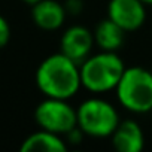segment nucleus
I'll return each instance as SVG.
<instances>
[{"mask_svg":"<svg viewBox=\"0 0 152 152\" xmlns=\"http://www.w3.org/2000/svg\"><path fill=\"white\" fill-rule=\"evenodd\" d=\"M36 85L45 97L69 100L82 87L81 67L63 52L46 57L36 70Z\"/></svg>","mask_w":152,"mask_h":152,"instance_id":"nucleus-1","label":"nucleus"},{"mask_svg":"<svg viewBox=\"0 0 152 152\" xmlns=\"http://www.w3.org/2000/svg\"><path fill=\"white\" fill-rule=\"evenodd\" d=\"M79 67L82 87L94 94L115 90L125 72L124 61L112 51H102L90 55Z\"/></svg>","mask_w":152,"mask_h":152,"instance_id":"nucleus-2","label":"nucleus"},{"mask_svg":"<svg viewBox=\"0 0 152 152\" xmlns=\"http://www.w3.org/2000/svg\"><path fill=\"white\" fill-rule=\"evenodd\" d=\"M119 104L133 113L152 110V72L145 67H125L119 84L115 88Z\"/></svg>","mask_w":152,"mask_h":152,"instance_id":"nucleus-3","label":"nucleus"},{"mask_svg":"<svg viewBox=\"0 0 152 152\" xmlns=\"http://www.w3.org/2000/svg\"><path fill=\"white\" fill-rule=\"evenodd\" d=\"M76 113L78 127L90 137H109L121 122L115 106L100 97L84 100L76 109Z\"/></svg>","mask_w":152,"mask_h":152,"instance_id":"nucleus-4","label":"nucleus"},{"mask_svg":"<svg viewBox=\"0 0 152 152\" xmlns=\"http://www.w3.org/2000/svg\"><path fill=\"white\" fill-rule=\"evenodd\" d=\"M34 121L43 130L66 136L70 130L78 127V113L67 100L46 97L34 109Z\"/></svg>","mask_w":152,"mask_h":152,"instance_id":"nucleus-5","label":"nucleus"},{"mask_svg":"<svg viewBox=\"0 0 152 152\" xmlns=\"http://www.w3.org/2000/svg\"><path fill=\"white\" fill-rule=\"evenodd\" d=\"M94 43V33L91 30L84 26H72L61 36L60 52L81 66L91 55Z\"/></svg>","mask_w":152,"mask_h":152,"instance_id":"nucleus-6","label":"nucleus"},{"mask_svg":"<svg viewBox=\"0 0 152 152\" xmlns=\"http://www.w3.org/2000/svg\"><path fill=\"white\" fill-rule=\"evenodd\" d=\"M142 0H109L107 18L125 31L140 28L146 21V9Z\"/></svg>","mask_w":152,"mask_h":152,"instance_id":"nucleus-7","label":"nucleus"},{"mask_svg":"<svg viewBox=\"0 0 152 152\" xmlns=\"http://www.w3.org/2000/svg\"><path fill=\"white\" fill-rule=\"evenodd\" d=\"M67 17L64 5L57 0H39L31 5V20L33 23L46 31L58 30Z\"/></svg>","mask_w":152,"mask_h":152,"instance_id":"nucleus-8","label":"nucleus"},{"mask_svg":"<svg viewBox=\"0 0 152 152\" xmlns=\"http://www.w3.org/2000/svg\"><path fill=\"white\" fill-rule=\"evenodd\" d=\"M110 137L113 148L121 152H140L145 146L143 131L133 119L121 121Z\"/></svg>","mask_w":152,"mask_h":152,"instance_id":"nucleus-9","label":"nucleus"},{"mask_svg":"<svg viewBox=\"0 0 152 152\" xmlns=\"http://www.w3.org/2000/svg\"><path fill=\"white\" fill-rule=\"evenodd\" d=\"M21 152H66L67 143L60 134L40 128L30 134L21 145Z\"/></svg>","mask_w":152,"mask_h":152,"instance_id":"nucleus-10","label":"nucleus"},{"mask_svg":"<svg viewBox=\"0 0 152 152\" xmlns=\"http://www.w3.org/2000/svg\"><path fill=\"white\" fill-rule=\"evenodd\" d=\"M124 36H125V30H122L110 18L102 20L94 30L96 45L102 51L116 52L124 43Z\"/></svg>","mask_w":152,"mask_h":152,"instance_id":"nucleus-11","label":"nucleus"},{"mask_svg":"<svg viewBox=\"0 0 152 152\" xmlns=\"http://www.w3.org/2000/svg\"><path fill=\"white\" fill-rule=\"evenodd\" d=\"M9 39H11V26L3 15H0V49L9 43Z\"/></svg>","mask_w":152,"mask_h":152,"instance_id":"nucleus-12","label":"nucleus"},{"mask_svg":"<svg viewBox=\"0 0 152 152\" xmlns=\"http://www.w3.org/2000/svg\"><path fill=\"white\" fill-rule=\"evenodd\" d=\"M84 136H85V133H84L79 127H75L73 130H70V131L66 134V140H67L69 145L75 146V145H79V143L82 142Z\"/></svg>","mask_w":152,"mask_h":152,"instance_id":"nucleus-13","label":"nucleus"},{"mask_svg":"<svg viewBox=\"0 0 152 152\" xmlns=\"http://www.w3.org/2000/svg\"><path fill=\"white\" fill-rule=\"evenodd\" d=\"M64 8H66L67 14H70V15H79L82 12L84 3H82V0H67Z\"/></svg>","mask_w":152,"mask_h":152,"instance_id":"nucleus-14","label":"nucleus"},{"mask_svg":"<svg viewBox=\"0 0 152 152\" xmlns=\"http://www.w3.org/2000/svg\"><path fill=\"white\" fill-rule=\"evenodd\" d=\"M23 2H26V3H28V5H34L36 2H39V0H23Z\"/></svg>","mask_w":152,"mask_h":152,"instance_id":"nucleus-15","label":"nucleus"},{"mask_svg":"<svg viewBox=\"0 0 152 152\" xmlns=\"http://www.w3.org/2000/svg\"><path fill=\"white\" fill-rule=\"evenodd\" d=\"M142 2H143L145 5H151V6H152V0H142Z\"/></svg>","mask_w":152,"mask_h":152,"instance_id":"nucleus-16","label":"nucleus"}]
</instances>
